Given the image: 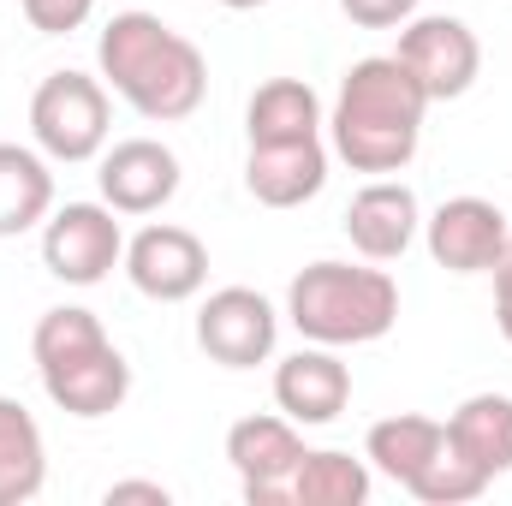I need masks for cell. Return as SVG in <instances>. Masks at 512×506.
Masks as SVG:
<instances>
[{
	"mask_svg": "<svg viewBox=\"0 0 512 506\" xmlns=\"http://www.w3.org/2000/svg\"><path fill=\"white\" fill-rule=\"evenodd\" d=\"M102 203L114 215H155L179 191V155L155 137H126L102 155Z\"/></svg>",
	"mask_w": 512,
	"mask_h": 506,
	"instance_id": "obj_11",
	"label": "cell"
},
{
	"mask_svg": "<svg viewBox=\"0 0 512 506\" xmlns=\"http://www.w3.org/2000/svg\"><path fill=\"white\" fill-rule=\"evenodd\" d=\"M447 441L477 459L489 477L512 471V399L507 393H471L453 417H447Z\"/></svg>",
	"mask_w": 512,
	"mask_h": 506,
	"instance_id": "obj_19",
	"label": "cell"
},
{
	"mask_svg": "<svg viewBox=\"0 0 512 506\" xmlns=\"http://www.w3.org/2000/svg\"><path fill=\"white\" fill-rule=\"evenodd\" d=\"M221 6H233V12H251V6H268V0H221Z\"/></svg>",
	"mask_w": 512,
	"mask_h": 506,
	"instance_id": "obj_29",
	"label": "cell"
},
{
	"mask_svg": "<svg viewBox=\"0 0 512 506\" xmlns=\"http://www.w3.org/2000/svg\"><path fill=\"white\" fill-rule=\"evenodd\" d=\"M114 501H155V506H167V489L161 483H114L108 489V506Z\"/></svg>",
	"mask_w": 512,
	"mask_h": 506,
	"instance_id": "obj_28",
	"label": "cell"
},
{
	"mask_svg": "<svg viewBox=\"0 0 512 506\" xmlns=\"http://www.w3.org/2000/svg\"><path fill=\"white\" fill-rule=\"evenodd\" d=\"M340 12L364 30H393V24L417 18V0H340Z\"/></svg>",
	"mask_w": 512,
	"mask_h": 506,
	"instance_id": "obj_26",
	"label": "cell"
},
{
	"mask_svg": "<svg viewBox=\"0 0 512 506\" xmlns=\"http://www.w3.org/2000/svg\"><path fill=\"white\" fill-rule=\"evenodd\" d=\"M495 322H501V334H507V346H512V239H507V251H501V262H495Z\"/></svg>",
	"mask_w": 512,
	"mask_h": 506,
	"instance_id": "obj_27",
	"label": "cell"
},
{
	"mask_svg": "<svg viewBox=\"0 0 512 506\" xmlns=\"http://www.w3.org/2000/svg\"><path fill=\"white\" fill-rule=\"evenodd\" d=\"M274 405H280L292 423H334V417L352 405V370L334 358V346L292 352V358L274 370Z\"/></svg>",
	"mask_w": 512,
	"mask_h": 506,
	"instance_id": "obj_12",
	"label": "cell"
},
{
	"mask_svg": "<svg viewBox=\"0 0 512 506\" xmlns=\"http://www.w3.org/2000/svg\"><path fill=\"white\" fill-rule=\"evenodd\" d=\"M423 233H429V256L453 274H495V262L512 239L507 215L489 197H447L423 221Z\"/></svg>",
	"mask_w": 512,
	"mask_h": 506,
	"instance_id": "obj_8",
	"label": "cell"
},
{
	"mask_svg": "<svg viewBox=\"0 0 512 506\" xmlns=\"http://www.w3.org/2000/svg\"><path fill=\"white\" fill-rule=\"evenodd\" d=\"M245 185H251L256 203H268V209L310 203L328 185V149H322V137H304V143H251Z\"/></svg>",
	"mask_w": 512,
	"mask_h": 506,
	"instance_id": "obj_14",
	"label": "cell"
},
{
	"mask_svg": "<svg viewBox=\"0 0 512 506\" xmlns=\"http://www.w3.org/2000/svg\"><path fill=\"white\" fill-rule=\"evenodd\" d=\"M423 114H429L423 84L393 54H370L346 72L328 131L352 173H399L423 143Z\"/></svg>",
	"mask_w": 512,
	"mask_h": 506,
	"instance_id": "obj_1",
	"label": "cell"
},
{
	"mask_svg": "<svg viewBox=\"0 0 512 506\" xmlns=\"http://www.w3.org/2000/svg\"><path fill=\"white\" fill-rule=\"evenodd\" d=\"M30 137L48 161H90L108 143V90L84 72H48L30 96Z\"/></svg>",
	"mask_w": 512,
	"mask_h": 506,
	"instance_id": "obj_3",
	"label": "cell"
},
{
	"mask_svg": "<svg viewBox=\"0 0 512 506\" xmlns=\"http://www.w3.org/2000/svg\"><path fill=\"white\" fill-rule=\"evenodd\" d=\"M203 90H209V60L197 42H185L179 30H167V42L149 54V66L126 84V102L143 120H185L203 108Z\"/></svg>",
	"mask_w": 512,
	"mask_h": 506,
	"instance_id": "obj_10",
	"label": "cell"
},
{
	"mask_svg": "<svg viewBox=\"0 0 512 506\" xmlns=\"http://www.w3.org/2000/svg\"><path fill=\"white\" fill-rule=\"evenodd\" d=\"M417 191L411 185H399V179H376V185H364L358 197H352V209H346V239H352V251L370 256V262H393V256L411 251V239H417Z\"/></svg>",
	"mask_w": 512,
	"mask_h": 506,
	"instance_id": "obj_13",
	"label": "cell"
},
{
	"mask_svg": "<svg viewBox=\"0 0 512 506\" xmlns=\"http://www.w3.org/2000/svg\"><path fill=\"white\" fill-rule=\"evenodd\" d=\"M167 42V24L155 18V12H120V18H108V30H102V42H96V60H102V78L126 96V84L149 66V54Z\"/></svg>",
	"mask_w": 512,
	"mask_h": 506,
	"instance_id": "obj_22",
	"label": "cell"
},
{
	"mask_svg": "<svg viewBox=\"0 0 512 506\" xmlns=\"http://www.w3.org/2000/svg\"><path fill=\"white\" fill-rule=\"evenodd\" d=\"M274 340H280V316L251 286H221L197 310V346L227 370H256L274 352Z\"/></svg>",
	"mask_w": 512,
	"mask_h": 506,
	"instance_id": "obj_6",
	"label": "cell"
},
{
	"mask_svg": "<svg viewBox=\"0 0 512 506\" xmlns=\"http://www.w3.org/2000/svg\"><path fill=\"white\" fill-rule=\"evenodd\" d=\"M227 459L245 483L251 506H292V471L304 459L292 417H245L227 429Z\"/></svg>",
	"mask_w": 512,
	"mask_h": 506,
	"instance_id": "obj_7",
	"label": "cell"
},
{
	"mask_svg": "<svg viewBox=\"0 0 512 506\" xmlns=\"http://www.w3.org/2000/svg\"><path fill=\"white\" fill-rule=\"evenodd\" d=\"M126 274L143 298H155V304H185V298H197L203 280H209V251H203V239L185 233V227H143L126 245Z\"/></svg>",
	"mask_w": 512,
	"mask_h": 506,
	"instance_id": "obj_9",
	"label": "cell"
},
{
	"mask_svg": "<svg viewBox=\"0 0 512 506\" xmlns=\"http://www.w3.org/2000/svg\"><path fill=\"white\" fill-rule=\"evenodd\" d=\"M48 483V447H42V429L36 417L0 393V506H18L30 495H42Z\"/></svg>",
	"mask_w": 512,
	"mask_h": 506,
	"instance_id": "obj_18",
	"label": "cell"
},
{
	"mask_svg": "<svg viewBox=\"0 0 512 506\" xmlns=\"http://www.w3.org/2000/svg\"><path fill=\"white\" fill-rule=\"evenodd\" d=\"M48 209H54L48 161L24 143H0V239L30 233L36 221H48Z\"/></svg>",
	"mask_w": 512,
	"mask_h": 506,
	"instance_id": "obj_16",
	"label": "cell"
},
{
	"mask_svg": "<svg viewBox=\"0 0 512 506\" xmlns=\"http://www.w3.org/2000/svg\"><path fill=\"white\" fill-rule=\"evenodd\" d=\"M96 346H108V328H102V316H96V310H84V304H60V310H42L36 334H30L36 370H60V364H72V358L96 352Z\"/></svg>",
	"mask_w": 512,
	"mask_h": 506,
	"instance_id": "obj_23",
	"label": "cell"
},
{
	"mask_svg": "<svg viewBox=\"0 0 512 506\" xmlns=\"http://www.w3.org/2000/svg\"><path fill=\"white\" fill-rule=\"evenodd\" d=\"M370 501V465L340 453V447H322V453H304L298 471H292V506H364Z\"/></svg>",
	"mask_w": 512,
	"mask_h": 506,
	"instance_id": "obj_21",
	"label": "cell"
},
{
	"mask_svg": "<svg viewBox=\"0 0 512 506\" xmlns=\"http://www.w3.org/2000/svg\"><path fill=\"white\" fill-rule=\"evenodd\" d=\"M286 316L316 346H370L399 322V286L382 268L310 262L286 286Z\"/></svg>",
	"mask_w": 512,
	"mask_h": 506,
	"instance_id": "obj_2",
	"label": "cell"
},
{
	"mask_svg": "<svg viewBox=\"0 0 512 506\" xmlns=\"http://www.w3.org/2000/svg\"><path fill=\"white\" fill-rule=\"evenodd\" d=\"M393 60L423 84V96L429 102H453V96H465L471 84H477V72H483V42H477V30L465 24V18H411L405 30H399V48H393Z\"/></svg>",
	"mask_w": 512,
	"mask_h": 506,
	"instance_id": "obj_4",
	"label": "cell"
},
{
	"mask_svg": "<svg viewBox=\"0 0 512 506\" xmlns=\"http://www.w3.org/2000/svg\"><path fill=\"white\" fill-rule=\"evenodd\" d=\"M441 441H447V423L417 417V411H399V417H382V423L370 429L364 459H370L382 477H393V483H411V477L423 471V459H429Z\"/></svg>",
	"mask_w": 512,
	"mask_h": 506,
	"instance_id": "obj_20",
	"label": "cell"
},
{
	"mask_svg": "<svg viewBox=\"0 0 512 506\" xmlns=\"http://www.w3.org/2000/svg\"><path fill=\"white\" fill-rule=\"evenodd\" d=\"M42 262L54 280L66 286H96L114 274V262H126V233L114 221L108 203H66L48 227H42Z\"/></svg>",
	"mask_w": 512,
	"mask_h": 506,
	"instance_id": "obj_5",
	"label": "cell"
},
{
	"mask_svg": "<svg viewBox=\"0 0 512 506\" xmlns=\"http://www.w3.org/2000/svg\"><path fill=\"white\" fill-rule=\"evenodd\" d=\"M251 143H304L322 131V102L304 78H268L245 108Z\"/></svg>",
	"mask_w": 512,
	"mask_h": 506,
	"instance_id": "obj_17",
	"label": "cell"
},
{
	"mask_svg": "<svg viewBox=\"0 0 512 506\" xmlns=\"http://www.w3.org/2000/svg\"><path fill=\"white\" fill-rule=\"evenodd\" d=\"M42 387H48V399L66 417H108V411L126 405L131 364L120 358V346L108 340V346H96V352H84V358H72L60 370H42Z\"/></svg>",
	"mask_w": 512,
	"mask_h": 506,
	"instance_id": "obj_15",
	"label": "cell"
},
{
	"mask_svg": "<svg viewBox=\"0 0 512 506\" xmlns=\"http://www.w3.org/2000/svg\"><path fill=\"white\" fill-rule=\"evenodd\" d=\"M90 12H96V0H24L30 30H42V36H72L90 24Z\"/></svg>",
	"mask_w": 512,
	"mask_h": 506,
	"instance_id": "obj_25",
	"label": "cell"
},
{
	"mask_svg": "<svg viewBox=\"0 0 512 506\" xmlns=\"http://www.w3.org/2000/svg\"><path fill=\"white\" fill-rule=\"evenodd\" d=\"M489 483H495V477H489L477 459H465L453 441H441V447L423 459V471H417L405 489H411L423 506H465V501H477Z\"/></svg>",
	"mask_w": 512,
	"mask_h": 506,
	"instance_id": "obj_24",
	"label": "cell"
}]
</instances>
